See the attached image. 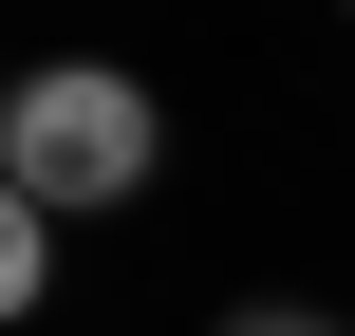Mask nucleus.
Instances as JSON below:
<instances>
[{"mask_svg":"<svg viewBox=\"0 0 355 336\" xmlns=\"http://www.w3.org/2000/svg\"><path fill=\"white\" fill-rule=\"evenodd\" d=\"M0 187L56 206V224H75V206H131V187H150V94H131L112 56L19 75V94H0Z\"/></svg>","mask_w":355,"mask_h":336,"instance_id":"obj_1","label":"nucleus"},{"mask_svg":"<svg viewBox=\"0 0 355 336\" xmlns=\"http://www.w3.org/2000/svg\"><path fill=\"white\" fill-rule=\"evenodd\" d=\"M37 281H56V206L0 187V318H37Z\"/></svg>","mask_w":355,"mask_h":336,"instance_id":"obj_2","label":"nucleus"},{"mask_svg":"<svg viewBox=\"0 0 355 336\" xmlns=\"http://www.w3.org/2000/svg\"><path fill=\"white\" fill-rule=\"evenodd\" d=\"M225 336H337V318H300V299H243V318H225Z\"/></svg>","mask_w":355,"mask_h":336,"instance_id":"obj_3","label":"nucleus"}]
</instances>
